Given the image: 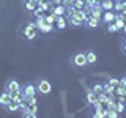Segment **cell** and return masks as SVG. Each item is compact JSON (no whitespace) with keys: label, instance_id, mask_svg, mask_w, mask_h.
<instances>
[{"label":"cell","instance_id":"e0dca14e","mask_svg":"<svg viewBox=\"0 0 126 118\" xmlns=\"http://www.w3.org/2000/svg\"><path fill=\"white\" fill-rule=\"evenodd\" d=\"M90 90H92L93 93H96V94H101L104 91V84H94L93 87H90Z\"/></svg>","mask_w":126,"mask_h":118},{"label":"cell","instance_id":"8d00e7d4","mask_svg":"<svg viewBox=\"0 0 126 118\" xmlns=\"http://www.w3.org/2000/svg\"><path fill=\"white\" fill-rule=\"evenodd\" d=\"M63 3V0H50V5L55 6V5H62Z\"/></svg>","mask_w":126,"mask_h":118},{"label":"cell","instance_id":"7dc6e473","mask_svg":"<svg viewBox=\"0 0 126 118\" xmlns=\"http://www.w3.org/2000/svg\"><path fill=\"white\" fill-rule=\"evenodd\" d=\"M49 2H50V0H49Z\"/></svg>","mask_w":126,"mask_h":118},{"label":"cell","instance_id":"836d02e7","mask_svg":"<svg viewBox=\"0 0 126 118\" xmlns=\"http://www.w3.org/2000/svg\"><path fill=\"white\" fill-rule=\"evenodd\" d=\"M123 110H125V102H123V101H118V102H117V112L121 113Z\"/></svg>","mask_w":126,"mask_h":118},{"label":"cell","instance_id":"603a6c76","mask_svg":"<svg viewBox=\"0 0 126 118\" xmlns=\"http://www.w3.org/2000/svg\"><path fill=\"white\" fill-rule=\"evenodd\" d=\"M46 22V14H39V16H36V21H35V25H36V29L39 25H43V24Z\"/></svg>","mask_w":126,"mask_h":118},{"label":"cell","instance_id":"60d3db41","mask_svg":"<svg viewBox=\"0 0 126 118\" xmlns=\"http://www.w3.org/2000/svg\"><path fill=\"white\" fill-rule=\"evenodd\" d=\"M46 0H35V3H36V5H41V3H44Z\"/></svg>","mask_w":126,"mask_h":118},{"label":"cell","instance_id":"2e32d148","mask_svg":"<svg viewBox=\"0 0 126 118\" xmlns=\"http://www.w3.org/2000/svg\"><path fill=\"white\" fill-rule=\"evenodd\" d=\"M85 27H88V29H98L99 27V21H96L93 17H88V21H85Z\"/></svg>","mask_w":126,"mask_h":118},{"label":"cell","instance_id":"7bdbcfd3","mask_svg":"<svg viewBox=\"0 0 126 118\" xmlns=\"http://www.w3.org/2000/svg\"><path fill=\"white\" fill-rule=\"evenodd\" d=\"M113 2H121V0H113Z\"/></svg>","mask_w":126,"mask_h":118},{"label":"cell","instance_id":"d6a6232c","mask_svg":"<svg viewBox=\"0 0 126 118\" xmlns=\"http://www.w3.org/2000/svg\"><path fill=\"white\" fill-rule=\"evenodd\" d=\"M33 104H38L36 96H30V98H27V105H33Z\"/></svg>","mask_w":126,"mask_h":118},{"label":"cell","instance_id":"8992f818","mask_svg":"<svg viewBox=\"0 0 126 118\" xmlns=\"http://www.w3.org/2000/svg\"><path fill=\"white\" fill-rule=\"evenodd\" d=\"M22 93H24V96H25V98L35 96V94H36V85H33V84L24 85V87H22Z\"/></svg>","mask_w":126,"mask_h":118},{"label":"cell","instance_id":"6da1fadb","mask_svg":"<svg viewBox=\"0 0 126 118\" xmlns=\"http://www.w3.org/2000/svg\"><path fill=\"white\" fill-rule=\"evenodd\" d=\"M21 33H22V36L25 39L33 41V39L38 36V29H36V25H35V22H27L21 29Z\"/></svg>","mask_w":126,"mask_h":118},{"label":"cell","instance_id":"8fae6325","mask_svg":"<svg viewBox=\"0 0 126 118\" xmlns=\"http://www.w3.org/2000/svg\"><path fill=\"white\" fill-rule=\"evenodd\" d=\"M104 24H110L115 21V13L113 11H104V14H102V19H101Z\"/></svg>","mask_w":126,"mask_h":118},{"label":"cell","instance_id":"bcb514c9","mask_svg":"<svg viewBox=\"0 0 126 118\" xmlns=\"http://www.w3.org/2000/svg\"><path fill=\"white\" fill-rule=\"evenodd\" d=\"M99 2H101V0H99Z\"/></svg>","mask_w":126,"mask_h":118},{"label":"cell","instance_id":"d4e9b609","mask_svg":"<svg viewBox=\"0 0 126 118\" xmlns=\"http://www.w3.org/2000/svg\"><path fill=\"white\" fill-rule=\"evenodd\" d=\"M21 118H38L36 113H32L29 110H22V117Z\"/></svg>","mask_w":126,"mask_h":118},{"label":"cell","instance_id":"b9f144b4","mask_svg":"<svg viewBox=\"0 0 126 118\" xmlns=\"http://www.w3.org/2000/svg\"><path fill=\"white\" fill-rule=\"evenodd\" d=\"M123 31H125V35H126V24H125V27H123Z\"/></svg>","mask_w":126,"mask_h":118},{"label":"cell","instance_id":"3957f363","mask_svg":"<svg viewBox=\"0 0 126 118\" xmlns=\"http://www.w3.org/2000/svg\"><path fill=\"white\" fill-rule=\"evenodd\" d=\"M52 91V84H50L47 79H39L36 84V93L43 94V96H47Z\"/></svg>","mask_w":126,"mask_h":118},{"label":"cell","instance_id":"f546056e","mask_svg":"<svg viewBox=\"0 0 126 118\" xmlns=\"http://www.w3.org/2000/svg\"><path fill=\"white\" fill-rule=\"evenodd\" d=\"M104 117H107V112H106V109L102 110V112H94L92 118H104Z\"/></svg>","mask_w":126,"mask_h":118},{"label":"cell","instance_id":"e575fe53","mask_svg":"<svg viewBox=\"0 0 126 118\" xmlns=\"http://www.w3.org/2000/svg\"><path fill=\"white\" fill-rule=\"evenodd\" d=\"M106 112H107L109 118H118V112H117V110H106Z\"/></svg>","mask_w":126,"mask_h":118},{"label":"cell","instance_id":"ba28073f","mask_svg":"<svg viewBox=\"0 0 126 118\" xmlns=\"http://www.w3.org/2000/svg\"><path fill=\"white\" fill-rule=\"evenodd\" d=\"M90 17H93V19H96V21L101 22V19H102V8L99 5L92 8V11H90Z\"/></svg>","mask_w":126,"mask_h":118},{"label":"cell","instance_id":"52a82bcc","mask_svg":"<svg viewBox=\"0 0 126 118\" xmlns=\"http://www.w3.org/2000/svg\"><path fill=\"white\" fill-rule=\"evenodd\" d=\"M85 101H87V104H88V105H94L98 102V94L93 93L92 90L88 88V91H87V94H85Z\"/></svg>","mask_w":126,"mask_h":118},{"label":"cell","instance_id":"ab89813d","mask_svg":"<svg viewBox=\"0 0 126 118\" xmlns=\"http://www.w3.org/2000/svg\"><path fill=\"white\" fill-rule=\"evenodd\" d=\"M120 85H121V87H125V88H126V76H123V77L120 79Z\"/></svg>","mask_w":126,"mask_h":118},{"label":"cell","instance_id":"7402d4cb","mask_svg":"<svg viewBox=\"0 0 126 118\" xmlns=\"http://www.w3.org/2000/svg\"><path fill=\"white\" fill-rule=\"evenodd\" d=\"M73 6L76 8V10H84L85 8V0H74Z\"/></svg>","mask_w":126,"mask_h":118},{"label":"cell","instance_id":"f6af8a7d","mask_svg":"<svg viewBox=\"0 0 126 118\" xmlns=\"http://www.w3.org/2000/svg\"><path fill=\"white\" fill-rule=\"evenodd\" d=\"M104 118H109V117H104Z\"/></svg>","mask_w":126,"mask_h":118},{"label":"cell","instance_id":"4316f807","mask_svg":"<svg viewBox=\"0 0 126 118\" xmlns=\"http://www.w3.org/2000/svg\"><path fill=\"white\" fill-rule=\"evenodd\" d=\"M115 93L118 94V96H126V88H125V87H121V85H118L117 88H115Z\"/></svg>","mask_w":126,"mask_h":118},{"label":"cell","instance_id":"4dcf8cb0","mask_svg":"<svg viewBox=\"0 0 126 118\" xmlns=\"http://www.w3.org/2000/svg\"><path fill=\"white\" fill-rule=\"evenodd\" d=\"M113 22H115V25H117V29H118V30H123V27H125V24H126V22L121 21V19H115Z\"/></svg>","mask_w":126,"mask_h":118},{"label":"cell","instance_id":"d6986e66","mask_svg":"<svg viewBox=\"0 0 126 118\" xmlns=\"http://www.w3.org/2000/svg\"><path fill=\"white\" fill-rule=\"evenodd\" d=\"M8 112H16V110H19V102H16V101H11L10 104H8V107H6Z\"/></svg>","mask_w":126,"mask_h":118},{"label":"cell","instance_id":"30bf717a","mask_svg":"<svg viewBox=\"0 0 126 118\" xmlns=\"http://www.w3.org/2000/svg\"><path fill=\"white\" fill-rule=\"evenodd\" d=\"M50 11L57 16H65V13H66V6H63V5H55V6H50Z\"/></svg>","mask_w":126,"mask_h":118},{"label":"cell","instance_id":"277c9868","mask_svg":"<svg viewBox=\"0 0 126 118\" xmlns=\"http://www.w3.org/2000/svg\"><path fill=\"white\" fill-rule=\"evenodd\" d=\"M21 90H22V85L16 79H8L5 82V91H8L10 94H13L16 91H21Z\"/></svg>","mask_w":126,"mask_h":118},{"label":"cell","instance_id":"7a4b0ae2","mask_svg":"<svg viewBox=\"0 0 126 118\" xmlns=\"http://www.w3.org/2000/svg\"><path fill=\"white\" fill-rule=\"evenodd\" d=\"M87 65L88 63H87L85 52H76L71 57V66H74V68H85Z\"/></svg>","mask_w":126,"mask_h":118},{"label":"cell","instance_id":"74e56055","mask_svg":"<svg viewBox=\"0 0 126 118\" xmlns=\"http://www.w3.org/2000/svg\"><path fill=\"white\" fill-rule=\"evenodd\" d=\"M73 2H74V0H63L62 5L63 6H69V5H73Z\"/></svg>","mask_w":126,"mask_h":118},{"label":"cell","instance_id":"83f0119b","mask_svg":"<svg viewBox=\"0 0 126 118\" xmlns=\"http://www.w3.org/2000/svg\"><path fill=\"white\" fill-rule=\"evenodd\" d=\"M107 31H109V33H115V31H118L117 25H115V22H110V24H107Z\"/></svg>","mask_w":126,"mask_h":118},{"label":"cell","instance_id":"9a60e30c","mask_svg":"<svg viewBox=\"0 0 126 118\" xmlns=\"http://www.w3.org/2000/svg\"><path fill=\"white\" fill-rule=\"evenodd\" d=\"M38 30H39V31H43V33H52V31H54V25H52V24L44 22L43 25H39V27H38Z\"/></svg>","mask_w":126,"mask_h":118},{"label":"cell","instance_id":"ffe728a7","mask_svg":"<svg viewBox=\"0 0 126 118\" xmlns=\"http://www.w3.org/2000/svg\"><path fill=\"white\" fill-rule=\"evenodd\" d=\"M24 6H25V10H27V11L33 13V11H35V8H36V3H35L33 0H29V2H25V5H24Z\"/></svg>","mask_w":126,"mask_h":118},{"label":"cell","instance_id":"5b68a950","mask_svg":"<svg viewBox=\"0 0 126 118\" xmlns=\"http://www.w3.org/2000/svg\"><path fill=\"white\" fill-rule=\"evenodd\" d=\"M11 101H13V98H11V94L8 91H2V93H0V107H2V109H6L8 104H10Z\"/></svg>","mask_w":126,"mask_h":118},{"label":"cell","instance_id":"ee69618b","mask_svg":"<svg viewBox=\"0 0 126 118\" xmlns=\"http://www.w3.org/2000/svg\"><path fill=\"white\" fill-rule=\"evenodd\" d=\"M25 2H29V0H25ZM33 2H35V0H33Z\"/></svg>","mask_w":126,"mask_h":118},{"label":"cell","instance_id":"1f68e13d","mask_svg":"<svg viewBox=\"0 0 126 118\" xmlns=\"http://www.w3.org/2000/svg\"><path fill=\"white\" fill-rule=\"evenodd\" d=\"M25 110H29V112H32V113H38V104L27 105V109H25Z\"/></svg>","mask_w":126,"mask_h":118},{"label":"cell","instance_id":"f1b7e54d","mask_svg":"<svg viewBox=\"0 0 126 118\" xmlns=\"http://www.w3.org/2000/svg\"><path fill=\"white\" fill-rule=\"evenodd\" d=\"M104 93H107L109 96H110V94L115 93V88H113V87H110V85H107V84H104Z\"/></svg>","mask_w":126,"mask_h":118},{"label":"cell","instance_id":"4fadbf2b","mask_svg":"<svg viewBox=\"0 0 126 118\" xmlns=\"http://www.w3.org/2000/svg\"><path fill=\"white\" fill-rule=\"evenodd\" d=\"M66 24H68V19H65V16H58L57 21H55V27H57L58 30H63V29L68 27Z\"/></svg>","mask_w":126,"mask_h":118},{"label":"cell","instance_id":"f35d334b","mask_svg":"<svg viewBox=\"0 0 126 118\" xmlns=\"http://www.w3.org/2000/svg\"><path fill=\"white\" fill-rule=\"evenodd\" d=\"M121 50L126 54V35H125V39H123V43H121Z\"/></svg>","mask_w":126,"mask_h":118},{"label":"cell","instance_id":"9c48e42d","mask_svg":"<svg viewBox=\"0 0 126 118\" xmlns=\"http://www.w3.org/2000/svg\"><path fill=\"white\" fill-rule=\"evenodd\" d=\"M113 5H115L113 0H101L99 2V6L102 8V11H113Z\"/></svg>","mask_w":126,"mask_h":118},{"label":"cell","instance_id":"44dd1931","mask_svg":"<svg viewBox=\"0 0 126 118\" xmlns=\"http://www.w3.org/2000/svg\"><path fill=\"white\" fill-rule=\"evenodd\" d=\"M107 101H109V94L107 93L102 91L101 94H98V102H101V104H107Z\"/></svg>","mask_w":126,"mask_h":118},{"label":"cell","instance_id":"ac0fdd59","mask_svg":"<svg viewBox=\"0 0 126 118\" xmlns=\"http://www.w3.org/2000/svg\"><path fill=\"white\" fill-rule=\"evenodd\" d=\"M106 84L110 85V87H113V88H117V87L120 85V79H117V77H107Z\"/></svg>","mask_w":126,"mask_h":118},{"label":"cell","instance_id":"5bb4252c","mask_svg":"<svg viewBox=\"0 0 126 118\" xmlns=\"http://www.w3.org/2000/svg\"><path fill=\"white\" fill-rule=\"evenodd\" d=\"M113 11H115V13H126V0L115 2V5H113Z\"/></svg>","mask_w":126,"mask_h":118},{"label":"cell","instance_id":"d590c367","mask_svg":"<svg viewBox=\"0 0 126 118\" xmlns=\"http://www.w3.org/2000/svg\"><path fill=\"white\" fill-rule=\"evenodd\" d=\"M93 107H94V110H96V112H102V110H104V109H102V104H101V102H96Z\"/></svg>","mask_w":126,"mask_h":118},{"label":"cell","instance_id":"7c38bea8","mask_svg":"<svg viewBox=\"0 0 126 118\" xmlns=\"http://www.w3.org/2000/svg\"><path fill=\"white\" fill-rule=\"evenodd\" d=\"M85 55H87V63H88V65H94V63L98 61V55H96L94 50H87Z\"/></svg>","mask_w":126,"mask_h":118},{"label":"cell","instance_id":"484cf974","mask_svg":"<svg viewBox=\"0 0 126 118\" xmlns=\"http://www.w3.org/2000/svg\"><path fill=\"white\" fill-rule=\"evenodd\" d=\"M98 5H99V0H85V6L88 8H94Z\"/></svg>","mask_w":126,"mask_h":118},{"label":"cell","instance_id":"cb8c5ba5","mask_svg":"<svg viewBox=\"0 0 126 118\" xmlns=\"http://www.w3.org/2000/svg\"><path fill=\"white\" fill-rule=\"evenodd\" d=\"M55 21H57V16H55L54 13H50V14H46V22L47 24H55Z\"/></svg>","mask_w":126,"mask_h":118}]
</instances>
